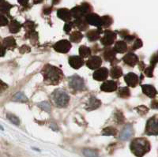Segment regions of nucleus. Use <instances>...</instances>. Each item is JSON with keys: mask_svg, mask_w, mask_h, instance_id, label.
<instances>
[{"mask_svg": "<svg viewBox=\"0 0 158 157\" xmlns=\"http://www.w3.org/2000/svg\"><path fill=\"white\" fill-rule=\"evenodd\" d=\"M42 73L45 82L50 85L59 84L63 77V72L59 68L51 65H46L44 67Z\"/></svg>", "mask_w": 158, "mask_h": 157, "instance_id": "1", "label": "nucleus"}, {"mask_svg": "<svg viewBox=\"0 0 158 157\" xmlns=\"http://www.w3.org/2000/svg\"><path fill=\"white\" fill-rule=\"evenodd\" d=\"M131 150L135 155L138 157H142L149 152L150 144L146 138H135L131 143Z\"/></svg>", "mask_w": 158, "mask_h": 157, "instance_id": "2", "label": "nucleus"}, {"mask_svg": "<svg viewBox=\"0 0 158 157\" xmlns=\"http://www.w3.org/2000/svg\"><path fill=\"white\" fill-rule=\"evenodd\" d=\"M52 99L54 100L56 106L59 107H63L67 106L70 100V97L65 91L61 89H58L52 94Z\"/></svg>", "mask_w": 158, "mask_h": 157, "instance_id": "3", "label": "nucleus"}, {"mask_svg": "<svg viewBox=\"0 0 158 157\" xmlns=\"http://www.w3.org/2000/svg\"><path fill=\"white\" fill-rule=\"evenodd\" d=\"M146 134L148 135H158V117L153 116L146 123Z\"/></svg>", "mask_w": 158, "mask_h": 157, "instance_id": "4", "label": "nucleus"}, {"mask_svg": "<svg viewBox=\"0 0 158 157\" xmlns=\"http://www.w3.org/2000/svg\"><path fill=\"white\" fill-rule=\"evenodd\" d=\"M90 10H91V7L88 3H83L80 6L74 7L70 12H71L72 17L75 18L76 19H78V18H81L84 15L89 13Z\"/></svg>", "mask_w": 158, "mask_h": 157, "instance_id": "5", "label": "nucleus"}, {"mask_svg": "<svg viewBox=\"0 0 158 157\" xmlns=\"http://www.w3.org/2000/svg\"><path fill=\"white\" fill-rule=\"evenodd\" d=\"M69 85L70 89L75 90V91H81L84 89L85 83L84 81L79 76H73L69 81Z\"/></svg>", "mask_w": 158, "mask_h": 157, "instance_id": "6", "label": "nucleus"}, {"mask_svg": "<svg viewBox=\"0 0 158 157\" xmlns=\"http://www.w3.org/2000/svg\"><path fill=\"white\" fill-rule=\"evenodd\" d=\"M116 39V34L112 31L107 30L104 32V35L101 39V43L104 46H110L115 42Z\"/></svg>", "mask_w": 158, "mask_h": 157, "instance_id": "7", "label": "nucleus"}, {"mask_svg": "<svg viewBox=\"0 0 158 157\" xmlns=\"http://www.w3.org/2000/svg\"><path fill=\"white\" fill-rule=\"evenodd\" d=\"M54 48L56 52L61 53H67L71 48V43L68 40H60L54 45Z\"/></svg>", "mask_w": 158, "mask_h": 157, "instance_id": "8", "label": "nucleus"}, {"mask_svg": "<svg viewBox=\"0 0 158 157\" xmlns=\"http://www.w3.org/2000/svg\"><path fill=\"white\" fill-rule=\"evenodd\" d=\"M134 134V130L132 125L131 124H127L124 126V128L123 129V130L121 131L120 135H119V138L123 141H127L128 139L132 137V135Z\"/></svg>", "mask_w": 158, "mask_h": 157, "instance_id": "9", "label": "nucleus"}, {"mask_svg": "<svg viewBox=\"0 0 158 157\" xmlns=\"http://www.w3.org/2000/svg\"><path fill=\"white\" fill-rule=\"evenodd\" d=\"M109 72L108 70L105 67L100 68L98 70H96L94 73V78L97 81H104L106 80L107 77H108Z\"/></svg>", "mask_w": 158, "mask_h": 157, "instance_id": "10", "label": "nucleus"}, {"mask_svg": "<svg viewBox=\"0 0 158 157\" xmlns=\"http://www.w3.org/2000/svg\"><path fill=\"white\" fill-rule=\"evenodd\" d=\"M85 21L88 24L94 26H101V18L96 14H89L86 16Z\"/></svg>", "mask_w": 158, "mask_h": 157, "instance_id": "11", "label": "nucleus"}, {"mask_svg": "<svg viewBox=\"0 0 158 157\" xmlns=\"http://www.w3.org/2000/svg\"><path fill=\"white\" fill-rule=\"evenodd\" d=\"M101 63H102V60L99 56H92L88 61H87V66L89 69L94 70V69H97L101 66Z\"/></svg>", "mask_w": 158, "mask_h": 157, "instance_id": "12", "label": "nucleus"}, {"mask_svg": "<svg viewBox=\"0 0 158 157\" xmlns=\"http://www.w3.org/2000/svg\"><path fill=\"white\" fill-rule=\"evenodd\" d=\"M117 89V83L114 81H107L101 85V89L106 93H111V92L115 91Z\"/></svg>", "mask_w": 158, "mask_h": 157, "instance_id": "13", "label": "nucleus"}, {"mask_svg": "<svg viewBox=\"0 0 158 157\" xmlns=\"http://www.w3.org/2000/svg\"><path fill=\"white\" fill-rule=\"evenodd\" d=\"M123 62L130 66H135L138 63V58L133 53H128L123 57Z\"/></svg>", "mask_w": 158, "mask_h": 157, "instance_id": "14", "label": "nucleus"}, {"mask_svg": "<svg viewBox=\"0 0 158 157\" xmlns=\"http://www.w3.org/2000/svg\"><path fill=\"white\" fill-rule=\"evenodd\" d=\"M69 63L74 69H79L83 66L84 61L80 56H72L69 59Z\"/></svg>", "mask_w": 158, "mask_h": 157, "instance_id": "15", "label": "nucleus"}, {"mask_svg": "<svg viewBox=\"0 0 158 157\" xmlns=\"http://www.w3.org/2000/svg\"><path fill=\"white\" fill-rule=\"evenodd\" d=\"M125 81L128 86L135 87L138 83V77L135 73H129L125 76Z\"/></svg>", "mask_w": 158, "mask_h": 157, "instance_id": "16", "label": "nucleus"}, {"mask_svg": "<svg viewBox=\"0 0 158 157\" xmlns=\"http://www.w3.org/2000/svg\"><path fill=\"white\" fill-rule=\"evenodd\" d=\"M101 104V100H98L96 97H91L89 100L88 104H87L86 109L89 111H93V110H95V109L98 108Z\"/></svg>", "mask_w": 158, "mask_h": 157, "instance_id": "17", "label": "nucleus"}, {"mask_svg": "<svg viewBox=\"0 0 158 157\" xmlns=\"http://www.w3.org/2000/svg\"><path fill=\"white\" fill-rule=\"evenodd\" d=\"M58 17L65 22H69L71 19V12L67 9H60L58 10Z\"/></svg>", "mask_w": 158, "mask_h": 157, "instance_id": "18", "label": "nucleus"}, {"mask_svg": "<svg viewBox=\"0 0 158 157\" xmlns=\"http://www.w3.org/2000/svg\"><path fill=\"white\" fill-rule=\"evenodd\" d=\"M104 58L107 62L112 63L113 61H115L116 59V57H115V51L111 48L106 49L104 52Z\"/></svg>", "mask_w": 158, "mask_h": 157, "instance_id": "19", "label": "nucleus"}, {"mask_svg": "<svg viewBox=\"0 0 158 157\" xmlns=\"http://www.w3.org/2000/svg\"><path fill=\"white\" fill-rule=\"evenodd\" d=\"M142 91L146 96L153 98L156 95V90L155 89V88L152 85H142Z\"/></svg>", "mask_w": 158, "mask_h": 157, "instance_id": "20", "label": "nucleus"}, {"mask_svg": "<svg viewBox=\"0 0 158 157\" xmlns=\"http://www.w3.org/2000/svg\"><path fill=\"white\" fill-rule=\"evenodd\" d=\"M114 50L115 51V52H118V53H124V52H126L127 50V43L124 41L116 42L115 47H114Z\"/></svg>", "mask_w": 158, "mask_h": 157, "instance_id": "21", "label": "nucleus"}, {"mask_svg": "<svg viewBox=\"0 0 158 157\" xmlns=\"http://www.w3.org/2000/svg\"><path fill=\"white\" fill-rule=\"evenodd\" d=\"M110 75L111 77L114 79L118 78L123 75V70L119 66H114L110 71Z\"/></svg>", "mask_w": 158, "mask_h": 157, "instance_id": "22", "label": "nucleus"}, {"mask_svg": "<svg viewBox=\"0 0 158 157\" xmlns=\"http://www.w3.org/2000/svg\"><path fill=\"white\" fill-rule=\"evenodd\" d=\"M21 28H22V25L17 21H12L9 25V29L11 33H17L19 32Z\"/></svg>", "mask_w": 158, "mask_h": 157, "instance_id": "23", "label": "nucleus"}, {"mask_svg": "<svg viewBox=\"0 0 158 157\" xmlns=\"http://www.w3.org/2000/svg\"><path fill=\"white\" fill-rule=\"evenodd\" d=\"M3 46L6 48H15L16 47V41L13 37H7L4 39L3 40Z\"/></svg>", "mask_w": 158, "mask_h": 157, "instance_id": "24", "label": "nucleus"}, {"mask_svg": "<svg viewBox=\"0 0 158 157\" xmlns=\"http://www.w3.org/2000/svg\"><path fill=\"white\" fill-rule=\"evenodd\" d=\"M74 24L77 26V28L78 29L81 31L86 30L88 29V23L86 22V21H84L81 18H78L74 22Z\"/></svg>", "mask_w": 158, "mask_h": 157, "instance_id": "25", "label": "nucleus"}, {"mask_svg": "<svg viewBox=\"0 0 158 157\" xmlns=\"http://www.w3.org/2000/svg\"><path fill=\"white\" fill-rule=\"evenodd\" d=\"M101 32L99 30H92L87 33V37L90 41H96L100 38Z\"/></svg>", "mask_w": 158, "mask_h": 157, "instance_id": "26", "label": "nucleus"}, {"mask_svg": "<svg viewBox=\"0 0 158 157\" xmlns=\"http://www.w3.org/2000/svg\"><path fill=\"white\" fill-rule=\"evenodd\" d=\"M83 37V35L78 31H75V32H72L71 35H70V41L74 42V43H78L81 40Z\"/></svg>", "mask_w": 158, "mask_h": 157, "instance_id": "27", "label": "nucleus"}, {"mask_svg": "<svg viewBox=\"0 0 158 157\" xmlns=\"http://www.w3.org/2000/svg\"><path fill=\"white\" fill-rule=\"evenodd\" d=\"M83 155L85 157H99V154L97 151L92 148H85L82 151Z\"/></svg>", "mask_w": 158, "mask_h": 157, "instance_id": "28", "label": "nucleus"}, {"mask_svg": "<svg viewBox=\"0 0 158 157\" xmlns=\"http://www.w3.org/2000/svg\"><path fill=\"white\" fill-rule=\"evenodd\" d=\"M79 55L83 58H86L91 55V50L86 46H81L79 48Z\"/></svg>", "mask_w": 158, "mask_h": 157, "instance_id": "29", "label": "nucleus"}, {"mask_svg": "<svg viewBox=\"0 0 158 157\" xmlns=\"http://www.w3.org/2000/svg\"><path fill=\"white\" fill-rule=\"evenodd\" d=\"M13 100L18 102H26L28 100V98L25 97V95L23 93L18 92L13 97Z\"/></svg>", "mask_w": 158, "mask_h": 157, "instance_id": "30", "label": "nucleus"}, {"mask_svg": "<svg viewBox=\"0 0 158 157\" xmlns=\"http://www.w3.org/2000/svg\"><path fill=\"white\" fill-rule=\"evenodd\" d=\"M131 95L130 93V89L127 87H123L119 89L118 90V96L121 97V98H128Z\"/></svg>", "mask_w": 158, "mask_h": 157, "instance_id": "31", "label": "nucleus"}, {"mask_svg": "<svg viewBox=\"0 0 158 157\" xmlns=\"http://www.w3.org/2000/svg\"><path fill=\"white\" fill-rule=\"evenodd\" d=\"M102 134L104 136H115L116 134V130L114 127H107L103 130Z\"/></svg>", "mask_w": 158, "mask_h": 157, "instance_id": "32", "label": "nucleus"}, {"mask_svg": "<svg viewBox=\"0 0 158 157\" xmlns=\"http://www.w3.org/2000/svg\"><path fill=\"white\" fill-rule=\"evenodd\" d=\"M112 23V19L109 16H104L101 18V26L104 28H108Z\"/></svg>", "mask_w": 158, "mask_h": 157, "instance_id": "33", "label": "nucleus"}, {"mask_svg": "<svg viewBox=\"0 0 158 157\" xmlns=\"http://www.w3.org/2000/svg\"><path fill=\"white\" fill-rule=\"evenodd\" d=\"M11 7H12V6L8 2H2L0 5V12L2 14H9Z\"/></svg>", "mask_w": 158, "mask_h": 157, "instance_id": "34", "label": "nucleus"}, {"mask_svg": "<svg viewBox=\"0 0 158 157\" xmlns=\"http://www.w3.org/2000/svg\"><path fill=\"white\" fill-rule=\"evenodd\" d=\"M6 117H7L8 119L12 122L13 124H15L16 126H19L20 125V119L17 117L16 115L13 114H6Z\"/></svg>", "mask_w": 158, "mask_h": 157, "instance_id": "35", "label": "nucleus"}, {"mask_svg": "<svg viewBox=\"0 0 158 157\" xmlns=\"http://www.w3.org/2000/svg\"><path fill=\"white\" fill-rule=\"evenodd\" d=\"M38 106L41 109H43L44 111H47V112H49L51 111V105L48 102H41V103H40L38 104Z\"/></svg>", "mask_w": 158, "mask_h": 157, "instance_id": "36", "label": "nucleus"}, {"mask_svg": "<svg viewBox=\"0 0 158 157\" xmlns=\"http://www.w3.org/2000/svg\"><path fill=\"white\" fill-rule=\"evenodd\" d=\"M8 24L7 18H6L4 15L0 14V26H5Z\"/></svg>", "mask_w": 158, "mask_h": 157, "instance_id": "37", "label": "nucleus"}, {"mask_svg": "<svg viewBox=\"0 0 158 157\" xmlns=\"http://www.w3.org/2000/svg\"><path fill=\"white\" fill-rule=\"evenodd\" d=\"M142 40H141V39H136V40H135V43H134L133 47H132V49H133V50H136V49L141 48V47H142Z\"/></svg>", "mask_w": 158, "mask_h": 157, "instance_id": "38", "label": "nucleus"}, {"mask_svg": "<svg viewBox=\"0 0 158 157\" xmlns=\"http://www.w3.org/2000/svg\"><path fill=\"white\" fill-rule=\"evenodd\" d=\"M7 88H8L7 85L6 84L5 82H3L2 80H0V93L5 91Z\"/></svg>", "mask_w": 158, "mask_h": 157, "instance_id": "39", "label": "nucleus"}, {"mask_svg": "<svg viewBox=\"0 0 158 157\" xmlns=\"http://www.w3.org/2000/svg\"><path fill=\"white\" fill-rule=\"evenodd\" d=\"M72 27H73V23H72V22H68V23H67L66 25H65L64 31L68 33V32L71 30Z\"/></svg>", "mask_w": 158, "mask_h": 157, "instance_id": "40", "label": "nucleus"}, {"mask_svg": "<svg viewBox=\"0 0 158 157\" xmlns=\"http://www.w3.org/2000/svg\"><path fill=\"white\" fill-rule=\"evenodd\" d=\"M6 54V48L3 45H1L0 46V57H2V56H5Z\"/></svg>", "mask_w": 158, "mask_h": 157, "instance_id": "41", "label": "nucleus"}, {"mask_svg": "<svg viewBox=\"0 0 158 157\" xmlns=\"http://www.w3.org/2000/svg\"><path fill=\"white\" fill-rule=\"evenodd\" d=\"M121 117H123V114L122 113H120V112H118V113H117L116 114V118H115V119L117 120V121H118V120H120V122H123V120H124V118H121Z\"/></svg>", "mask_w": 158, "mask_h": 157, "instance_id": "42", "label": "nucleus"}, {"mask_svg": "<svg viewBox=\"0 0 158 157\" xmlns=\"http://www.w3.org/2000/svg\"><path fill=\"white\" fill-rule=\"evenodd\" d=\"M152 73H153V70H152V68H148L147 70H146V74L147 75L148 77H152Z\"/></svg>", "mask_w": 158, "mask_h": 157, "instance_id": "43", "label": "nucleus"}, {"mask_svg": "<svg viewBox=\"0 0 158 157\" xmlns=\"http://www.w3.org/2000/svg\"><path fill=\"white\" fill-rule=\"evenodd\" d=\"M18 1L20 4H22V5H25V4L27 3L29 0H18Z\"/></svg>", "mask_w": 158, "mask_h": 157, "instance_id": "44", "label": "nucleus"}, {"mask_svg": "<svg viewBox=\"0 0 158 157\" xmlns=\"http://www.w3.org/2000/svg\"><path fill=\"white\" fill-rule=\"evenodd\" d=\"M0 130H4L3 127H2V126H1V125H0Z\"/></svg>", "mask_w": 158, "mask_h": 157, "instance_id": "45", "label": "nucleus"}, {"mask_svg": "<svg viewBox=\"0 0 158 157\" xmlns=\"http://www.w3.org/2000/svg\"><path fill=\"white\" fill-rule=\"evenodd\" d=\"M41 1H42V0H35V2H40Z\"/></svg>", "mask_w": 158, "mask_h": 157, "instance_id": "46", "label": "nucleus"}, {"mask_svg": "<svg viewBox=\"0 0 158 157\" xmlns=\"http://www.w3.org/2000/svg\"><path fill=\"white\" fill-rule=\"evenodd\" d=\"M3 1H4V0H0V2H2Z\"/></svg>", "mask_w": 158, "mask_h": 157, "instance_id": "47", "label": "nucleus"}]
</instances>
